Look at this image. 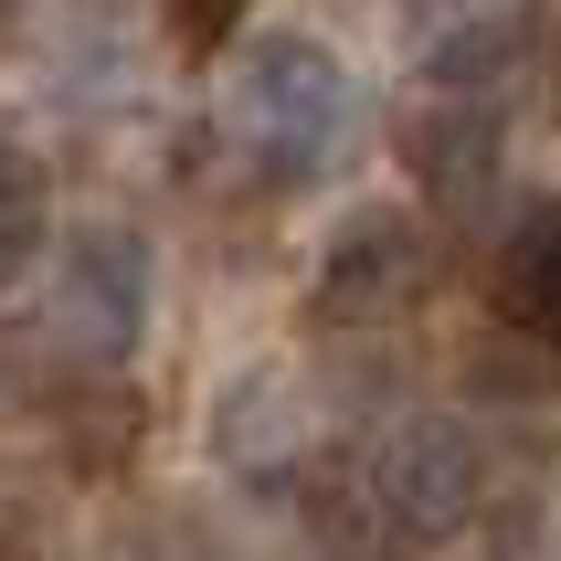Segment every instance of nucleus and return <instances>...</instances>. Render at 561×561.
<instances>
[{
    "label": "nucleus",
    "mask_w": 561,
    "mask_h": 561,
    "mask_svg": "<svg viewBox=\"0 0 561 561\" xmlns=\"http://www.w3.org/2000/svg\"><path fill=\"white\" fill-rule=\"evenodd\" d=\"M350 117H360V85H350V64L308 32H265L244 43L233 64V85H222V127H233V159H244L254 181H318L329 159H340Z\"/></svg>",
    "instance_id": "nucleus-1"
},
{
    "label": "nucleus",
    "mask_w": 561,
    "mask_h": 561,
    "mask_svg": "<svg viewBox=\"0 0 561 561\" xmlns=\"http://www.w3.org/2000/svg\"><path fill=\"white\" fill-rule=\"evenodd\" d=\"M360 508H371L381 540H403V551H435L477 519L488 499V456L456 413H392L371 445H360V467H350Z\"/></svg>",
    "instance_id": "nucleus-2"
},
{
    "label": "nucleus",
    "mask_w": 561,
    "mask_h": 561,
    "mask_svg": "<svg viewBox=\"0 0 561 561\" xmlns=\"http://www.w3.org/2000/svg\"><path fill=\"white\" fill-rule=\"evenodd\" d=\"M424 286H435V233L403 202H360L329 233V254H318V318H350V329L360 318H403Z\"/></svg>",
    "instance_id": "nucleus-3"
},
{
    "label": "nucleus",
    "mask_w": 561,
    "mask_h": 561,
    "mask_svg": "<svg viewBox=\"0 0 561 561\" xmlns=\"http://www.w3.org/2000/svg\"><path fill=\"white\" fill-rule=\"evenodd\" d=\"M149 329V244L127 222H85L54 265V340L75 360H127Z\"/></svg>",
    "instance_id": "nucleus-4"
},
{
    "label": "nucleus",
    "mask_w": 561,
    "mask_h": 561,
    "mask_svg": "<svg viewBox=\"0 0 561 561\" xmlns=\"http://www.w3.org/2000/svg\"><path fill=\"white\" fill-rule=\"evenodd\" d=\"M413 170L435 191L445 213H477L488 191H499V106L488 95H445L413 117Z\"/></svg>",
    "instance_id": "nucleus-5"
},
{
    "label": "nucleus",
    "mask_w": 561,
    "mask_h": 561,
    "mask_svg": "<svg viewBox=\"0 0 561 561\" xmlns=\"http://www.w3.org/2000/svg\"><path fill=\"white\" fill-rule=\"evenodd\" d=\"M488 297L519 340L561 350V202H530V213L499 233V265H488Z\"/></svg>",
    "instance_id": "nucleus-6"
},
{
    "label": "nucleus",
    "mask_w": 561,
    "mask_h": 561,
    "mask_svg": "<svg viewBox=\"0 0 561 561\" xmlns=\"http://www.w3.org/2000/svg\"><path fill=\"white\" fill-rule=\"evenodd\" d=\"M43 233H54V181H43V159L22 138H0V297L32 276Z\"/></svg>",
    "instance_id": "nucleus-7"
},
{
    "label": "nucleus",
    "mask_w": 561,
    "mask_h": 561,
    "mask_svg": "<svg viewBox=\"0 0 561 561\" xmlns=\"http://www.w3.org/2000/svg\"><path fill=\"white\" fill-rule=\"evenodd\" d=\"M233 22H244V0H170V32H181L191 54H222Z\"/></svg>",
    "instance_id": "nucleus-8"
},
{
    "label": "nucleus",
    "mask_w": 561,
    "mask_h": 561,
    "mask_svg": "<svg viewBox=\"0 0 561 561\" xmlns=\"http://www.w3.org/2000/svg\"><path fill=\"white\" fill-rule=\"evenodd\" d=\"M95 561H159V551H95Z\"/></svg>",
    "instance_id": "nucleus-9"
},
{
    "label": "nucleus",
    "mask_w": 561,
    "mask_h": 561,
    "mask_svg": "<svg viewBox=\"0 0 561 561\" xmlns=\"http://www.w3.org/2000/svg\"><path fill=\"white\" fill-rule=\"evenodd\" d=\"M0 561H22V551H11V540H0Z\"/></svg>",
    "instance_id": "nucleus-10"
},
{
    "label": "nucleus",
    "mask_w": 561,
    "mask_h": 561,
    "mask_svg": "<svg viewBox=\"0 0 561 561\" xmlns=\"http://www.w3.org/2000/svg\"><path fill=\"white\" fill-rule=\"evenodd\" d=\"M0 22H11V0H0Z\"/></svg>",
    "instance_id": "nucleus-11"
}]
</instances>
